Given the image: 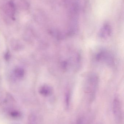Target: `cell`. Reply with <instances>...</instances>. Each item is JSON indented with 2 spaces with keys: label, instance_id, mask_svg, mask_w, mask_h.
<instances>
[{
  "label": "cell",
  "instance_id": "1",
  "mask_svg": "<svg viewBox=\"0 0 124 124\" xmlns=\"http://www.w3.org/2000/svg\"><path fill=\"white\" fill-rule=\"evenodd\" d=\"M98 79L97 76L95 74L90 75L86 80L85 89L87 93L94 92L98 85Z\"/></svg>",
  "mask_w": 124,
  "mask_h": 124
},
{
  "label": "cell",
  "instance_id": "2",
  "mask_svg": "<svg viewBox=\"0 0 124 124\" xmlns=\"http://www.w3.org/2000/svg\"><path fill=\"white\" fill-rule=\"evenodd\" d=\"M96 59L98 61L111 65L114 62V59L112 54L106 50H102L97 53Z\"/></svg>",
  "mask_w": 124,
  "mask_h": 124
},
{
  "label": "cell",
  "instance_id": "3",
  "mask_svg": "<svg viewBox=\"0 0 124 124\" xmlns=\"http://www.w3.org/2000/svg\"><path fill=\"white\" fill-rule=\"evenodd\" d=\"M113 110L116 121L121 122L122 119V109L121 101L118 98H116L113 102Z\"/></svg>",
  "mask_w": 124,
  "mask_h": 124
},
{
  "label": "cell",
  "instance_id": "4",
  "mask_svg": "<svg viewBox=\"0 0 124 124\" xmlns=\"http://www.w3.org/2000/svg\"><path fill=\"white\" fill-rule=\"evenodd\" d=\"M5 113L10 118L15 120H19L22 118L23 114L17 108L12 106H8L5 108Z\"/></svg>",
  "mask_w": 124,
  "mask_h": 124
},
{
  "label": "cell",
  "instance_id": "5",
  "mask_svg": "<svg viewBox=\"0 0 124 124\" xmlns=\"http://www.w3.org/2000/svg\"><path fill=\"white\" fill-rule=\"evenodd\" d=\"M112 33L110 26L108 24H105L100 28L99 32V36L100 38L106 39L110 36Z\"/></svg>",
  "mask_w": 124,
  "mask_h": 124
},
{
  "label": "cell",
  "instance_id": "6",
  "mask_svg": "<svg viewBox=\"0 0 124 124\" xmlns=\"http://www.w3.org/2000/svg\"><path fill=\"white\" fill-rule=\"evenodd\" d=\"M39 92L41 95L47 97L51 94L52 93V89L50 86L45 85L40 87Z\"/></svg>",
  "mask_w": 124,
  "mask_h": 124
},
{
  "label": "cell",
  "instance_id": "7",
  "mask_svg": "<svg viewBox=\"0 0 124 124\" xmlns=\"http://www.w3.org/2000/svg\"><path fill=\"white\" fill-rule=\"evenodd\" d=\"M14 73L15 77L17 78L20 79L24 77L25 72L23 69L18 68L15 69Z\"/></svg>",
  "mask_w": 124,
  "mask_h": 124
},
{
  "label": "cell",
  "instance_id": "8",
  "mask_svg": "<svg viewBox=\"0 0 124 124\" xmlns=\"http://www.w3.org/2000/svg\"><path fill=\"white\" fill-rule=\"evenodd\" d=\"M37 116L35 114L31 115L28 119V124H37Z\"/></svg>",
  "mask_w": 124,
  "mask_h": 124
},
{
  "label": "cell",
  "instance_id": "9",
  "mask_svg": "<svg viewBox=\"0 0 124 124\" xmlns=\"http://www.w3.org/2000/svg\"><path fill=\"white\" fill-rule=\"evenodd\" d=\"M5 59L6 60H8L10 57V54L9 52L8 51L5 54V56H4Z\"/></svg>",
  "mask_w": 124,
  "mask_h": 124
},
{
  "label": "cell",
  "instance_id": "10",
  "mask_svg": "<svg viewBox=\"0 0 124 124\" xmlns=\"http://www.w3.org/2000/svg\"></svg>",
  "mask_w": 124,
  "mask_h": 124
}]
</instances>
